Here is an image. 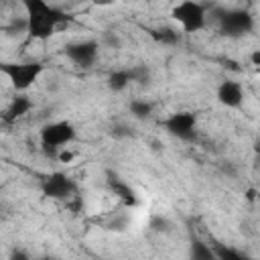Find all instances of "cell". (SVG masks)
Wrapping results in <instances>:
<instances>
[{
  "label": "cell",
  "mask_w": 260,
  "mask_h": 260,
  "mask_svg": "<svg viewBox=\"0 0 260 260\" xmlns=\"http://www.w3.org/2000/svg\"><path fill=\"white\" fill-rule=\"evenodd\" d=\"M24 8V20H26V35L35 41H47L51 39L59 26L67 20V14L49 4L47 0H18Z\"/></svg>",
  "instance_id": "cell-1"
},
{
  "label": "cell",
  "mask_w": 260,
  "mask_h": 260,
  "mask_svg": "<svg viewBox=\"0 0 260 260\" xmlns=\"http://www.w3.org/2000/svg\"><path fill=\"white\" fill-rule=\"evenodd\" d=\"M41 61H0V73L10 81L14 91H28L43 75Z\"/></svg>",
  "instance_id": "cell-2"
},
{
  "label": "cell",
  "mask_w": 260,
  "mask_h": 260,
  "mask_svg": "<svg viewBox=\"0 0 260 260\" xmlns=\"http://www.w3.org/2000/svg\"><path fill=\"white\" fill-rule=\"evenodd\" d=\"M77 138V130L71 122L67 120H55L49 122L41 128L39 132V142L41 148L49 154V156H57V152L61 148H67V144H71Z\"/></svg>",
  "instance_id": "cell-3"
},
{
  "label": "cell",
  "mask_w": 260,
  "mask_h": 260,
  "mask_svg": "<svg viewBox=\"0 0 260 260\" xmlns=\"http://www.w3.org/2000/svg\"><path fill=\"white\" fill-rule=\"evenodd\" d=\"M171 18L179 24V30L183 35L199 32L207 24V8L197 0H181L173 6Z\"/></svg>",
  "instance_id": "cell-4"
},
{
  "label": "cell",
  "mask_w": 260,
  "mask_h": 260,
  "mask_svg": "<svg viewBox=\"0 0 260 260\" xmlns=\"http://www.w3.org/2000/svg\"><path fill=\"white\" fill-rule=\"evenodd\" d=\"M217 26L219 32L230 39L246 37L254 30V16L246 8H228L217 12Z\"/></svg>",
  "instance_id": "cell-5"
},
{
  "label": "cell",
  "mask_w": 260,
  "mask_h": 260,
  "mask_svg": "<svg viewBox=\"0 0 260 260\" xmlns=\"http://www.w3.org/2000/svg\"><path fill=\"white\" fill-rule=\"evenodd\" d=\"M162 128L169 136L181 142L197 140V116L193 112H175L162 120Z\"/></svg>",
  "instance_id": "cell-6"
},
{
  "label": "cell",
  "mask_w": 260,
  "mask_h": 260,
  "mask_svg": "<svg viewBox=\"0 0 260 260\" xmlns=\"http://www.w3.org/2000/svg\"><path fill=\"white\" fill-rule=\"evenodd\" d=\"M63 55L79 69H89L100 57V43L95 39H81L65 45Z\"/></svg>",
  "instance_id": "cell-7"
},
{
  "label": "cell",
  "mask_w": 260,
  "mask_h": 260,
  "mask_svg": "<svg viewBox=\"0 0 260 260\" xmlns=\"http://www.w3.org/2000/svg\"><path fill=\"white\" fill-rule=\"evenodd\" d=\"M41 191H43V195L49 197V199L67 201L69 197H73V195L77 193V183H75L69 175H65V173H61V171H55V173L43 177V181H41Z\"/></svg>",
  "instance_id": "cell-8"
},
{
  "label": "cell",
  "mask_w": 260,
  "mask_h": 260,
  "mask_svg": "<svg viewBox=\"0 0 260 260\" xmlns=\"http://www.w3.org/2000/svg\"><path fill=\"white\" fill-rule=\"evenodd\" d=\"M148 69L146 67H122V69H114L110 75H108V87L110 91L114 93H120L124 91L128 85L132 83H146L148 81Z\"/></svg>",
  "instance_id": "cell-9"
},
{
  "label": "cell",
  "mask_w": 260,
  "mask_h": 260,
  "mask_svg": "<svg viewBox=\"0 0 260 260\" xmlns=\"http://www.w3.org/2000/svg\"><path fill=\"white\" fill-rule=\"evenodd\" d=\"M215 98L223 108L236 110L244 104V87L236 79H223L215 89Z\"/></svg>",
  "instance_id": "cell-10"
},
{
  "label": "cell",
  "mask_w": 260,
  "mask_h": 260,
  "mask_svg": "<svg viewBox=\"0 0 260 260\" xmlns=\"http://www.w3.org/2000/svg\"><path fill=\"white\" fill-rule=\"evenodd\" d=\"M30 110H32V100L26 95V91H16V95L6 106L4 114H2V120L6 124H12V122L20 120L22 116H26Z\"/></svg>",
  "instance_id": "cell-11"
},
{
  "label": "cell",
  "mask_w": 260,
  "mask_h": 260,
  "mask_svg": "<svg viewBox=\"0 0 260 260\" xmlns=\"http://www.w3.org/2000/svg\"><path fill=\"white\" fill-rule=\"evenodd\" d=\"M108 187H110V191L124 203V205H136L138 203V197H136V193H134V189L126 183V181H122L118 175H108Z\"/></svg>",
  "instance_id": "cell-12"
},
{
  "label": "cell",
  "mask_w": 260,
  "mask_h": 260,
  "mask_svg": "<svg viewBox=\"0 0 260 260\" xmlns=\"http://www.w3.org/2000/svg\"><path fill=\"white\" fill-rule=\"evenodd\" d=\"M150 37H152L156 43L165 45V47H175V45L181 43L183 32H181L179 28H173V26H162V28H154V30H150Z\"/></svg>",
  "instance_id": "cell-13"
},
{
  "label": "cell",
  "mask_w": 260,
  "mask_h": 260,
  "mask_svg": "<svg viewBox=\"0 0 260 260\" xmlns=\"http://www.w3.org/2000/svg\"><path fill=\"white\" fill-rule=\"evenodd\" d=\"M128 110L132 114V118L136 120H148L154 114V104L148 100H132L128 104Z\"/></svg>",
  "instance_id": "cell-14"
},
{
  "label": "cell",
  "mask_w": 260,
  "mask_h": 260,
  "mask_svg": "<svg viewBox=\"0 0 260 260\" xmlns=\"http://www.w3.org/2000/svg\"><path fill=\"white\" fill-rule=\"evenodd\" d=\"M189 258H193V260H215V254H213V248L207 246L205 242L193 240L191 246H189Z\"/></svg>",
  "instance_id": "cell-15"
},
{
  "label": "cell",
  "mask_w": 260,
  "mask_h": 260,
  "mask_svg": "<svg viewBox=\"0 0 260 260\" xmlns=\"http://www.w3.org/2000/svg\"><path fill=\"white\" fill-rule=\"evenodd\" d=\"M213 254L217 260H246V254H242L240 250L228 248L223 244H215L213 246Z\"/></svg>",
  "instance_id": "cell-16"
},
{
  "label": "cell",
  "mask_w": 260,
  "mask_h": 260,
  "mask_svg": "<svg viewBox=\"0 0 260 260\" xmlns=\"http://www.w3.org/2000/svg\"><path fill=\"white\" fill-rule=\"evenodd\" d=\"M10 256H12V258H22V260H24V258H28V254H26V252H20V250H14Z\"/></svg>",
  "instance_id": "cell-17"
},
{
  "label": "cell",
  "mask_w": 260,
  "mask_h": 260,
  "mask_svg": "<svg viewBox=\"0 0 260 260\" xmlns=\"http://www.w3.org/2000/svg\"><path fill=\"white\" fill-rule=\"evenodd\" d=\"M252 63L254 65H260V51H254L252 53Z\"/></svg>",
  "instance_id": "cell-18"
},
{
  "label": "cell",
  "mask_w": 260,
  "mask_h": 260,
  "mask_svg": "<svg viewBox=\"0 0 260 260\" xmlns=\"http://www.w3.org/2000/svg\"><path fill=\"white\" fill-rule=\"evenodd\" d=\"M142 2H148V0H142Z\"/></svg>",
  "instance_id": "cell-19"
}]
</instances>
